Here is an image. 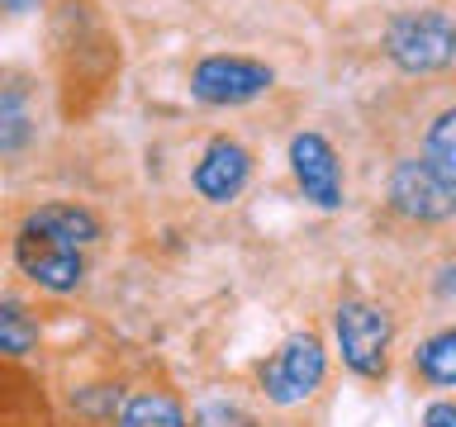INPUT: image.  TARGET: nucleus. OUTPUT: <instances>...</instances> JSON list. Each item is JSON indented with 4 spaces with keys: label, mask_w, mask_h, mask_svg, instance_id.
I'll return each instance as SVG.
<instances>
[{
    "label": "nucleus",
    "mask_w": 456,
    "mask_h": 427,
    "mask_svg": "<svg viewBox=\"0 0 456 427\" xmlns=\"http://www.w3.org/2000/svg\"><path fill=\"white\" fill-rule=\"evenodd\" d=\"M38 0H0V10H10V14H24V10H34Z\"/></svg>",
    "instance_id": "nucleus-18"
},
{
    "label": "nucleus",
    "mask_w": 456,
    "mask_h": 427,
    "mask_svg": "<svg viewBox=\"0 0 456 427\" xmlns=\"http://www.w3.org/2000/svg\"><path fill=\"white\" fill-rule=\"evenodd\" d=\"M423 162L437 171L447 185H456V109L437 114L428 124V138H423Z\"/></svg>",
    "instance_id": "nucleus-12"
},
{
    "label": "nucleus",
    "mask_w": 456,
    "mask_h": 427,
    "mask_svg": "<svg viewBox=\"0 0 456 427\" xmlns=\"http://www.w3.org/2000/svg\"><path fill=\"white\" fill-rule=\"evenodd\" d=\"M14 262H20V270L28 280L43 285V290H53V294L77 290L81 276H86L81 247H71V242L43 233V228H28V223L14 233Z\"/></svg>",
    "instance_id": "nucleus-5"
},
{
    "label": "nucleus",
    "mask_w": 456,
    "mask_h": 427,
    "mask_svg": "<svg viewBox=\"0 0 456 427\" xmlns=\"http://www.w3.org/2000/svg\"><path fill=\"white\" fill-rule=\"evenodd\" d=\"M413 370L437 384V390H456V327H447V333L428 337L419 351H413Z\"/></svg>",
    "instance_id": "nucleus-11"
},
{
    "label": "nucleus",
    "mask_w": 456,
    "mask_h": 427,
    "mask_svg": "<svg viewBox=\"0 0 456 427\" xmlns=\"http://www.w3.org/2000/svg\"><path fill=\"white\" fill-rule=\"evenodd\" d=\"M390 205L413 223H442L456 214V185H447L423 157H404L390 171Z\"/></svg>",
    "instance_id": "nucleus-6"
},
{
    "label": "nucleus",
    "mask_w": 456,
    "mask_h": 427,
    "mask_svg": "<svg viewBox=\"0 0 456 427\" xmlns=\"http://www.w3.org/2000/svg\"><path fill=\"white\" fill-rule=\"evenodd\" d=\"M323 370H328L323 342L314 333H295L276 356H271V361L256 366V375H262V390H266L271 404L290 408V404H305V399L319 390Z\"/></svg>",
    "instance_id": "nucleus-3"
},
{
    "label": "nucleus",
    "mask_w": 456,
    "mask_h": 427,
    "mask_svg": "<svg viewBox=\"0 0 456 427\" xmlns=\"http://www.w3.org/2000/svg\"><path fill=\"white\" fill-rule=\"evenodd\" d=\"M114 427H185V413L167 390H138L119 408V423Z\"/></svg>",
    "instance_id": "nucleus-10"
},
{
    "label": "nucleus",
    "mask_w": 456,
    "mask_h": 427,
    "mask_svg": "<svg viewBox=\"0 0 456 427\" xmlns=\"http://www.w3.org/2000/svg\"><path fill=\"white\" fill-rule=\"evenodd\" d=\"M34 138V119H28L24 100L14 91H0V152H20Z\"/></svg>",
    "instance_id": "nucleus-14"
},
{
    "label": "nucleus",
    "mask_w": 456,
    "mask_h": 427,
    "mask_svg": "<svg viewBox=\"0 0 456 427\" xmlns=\"http://www.w3.org/2000/svg\"><path fill=\"white\" fill-rule=\"evenodd\" d=\"M28 228H43V233L62 238V242H71V247L100 238V219L81 205H43V209L28 214Z\"/></svg>",
    "instance_id": "nucleus-9"
},
{
    "label": "nucleus",
    "mask_w": 456,
    "mask_h": 427,
    "mask_svg": "<svg viewBox=\"0 0 456 427\" xmlns=\"http://www.w3.org/2000/svg\"><path fill=\"white\" fill-rule=\"evenodd\" d=\"M437 299H442V304H452V309H456V262L437 270Z\"/></svg>",
    "instance_id": "nucleus-17"
},
{
    "label": "nucleus",
    "mask_w": 456,
    "mask_h": 427,
    "mask_svg": "<svg viewBox=\"0 0 456 427\" xmlns=\"http://www.w3.org/2000/svg\"><path fill=\"white\" fill-rule=\"evenodd\" d=\"M200 427H248V418L224 404H209V408H200Z\"/></svg>",
    "instance_id": "nucleus-15"
},
{
    "label": "nucleus",
    "mask_w": 456,
    "mask_h": 427,
    "mask_svg": "<svg viewBox=\"0 0 456 427\" xmlns=\"http://www.w3.org/2000/svg\"><path fill=\"white\" fill-rule=\"evenodd\" d=\"M385 52L399 71L423 77L456 62V20L442 10H409L385 28Z\"/></svg>",
    "instance_id": "nucleus-1"
},
{
    "label": "nucleus",
    "mask_w": 456,
    "mask_h": 427,
    "mask_svg": "<svg viewBox=\"0 0 456 427\" xmlns=\"http://www.w3.org/2000/svg\"><path fill=\"white\" fill-rule=\"evenodd\" d=\"M38 342V323L20 299H0V356H28Z\"/></svg>",
    "instance_id": "nucleus-13"
},
{
    "label": "nucleus",
    "mask_w": 456,
    "mask_h": 427,
    "mask_svg": "<svg viewBox=\"0 0 456 427\" xmlns=\"http://www.w3.org/2000/svg\"><path fill=\"white\" fill-rule=\"evenodd\" d=\"M423 427H456V404H428V413H423Z\"/></svg>",
    "instance_id": "nucleus-16"
},
{
    "label": "nucleus",
    "mask_w": 456,
    "mask_h": 427,
    "mask_svg": "<svg viewBox=\"0 0 456 427\" xmlns=\"http://www.w3.org/2000/svg\"><path fill=\"white\" fill-rule=\"evenodd\" d=\"M248 176H252V152L233 138H214L205 148V157H200V166H195V190L205 195L209 205H228V199L248 185Z\"/></svg>",
    "instance_id": "nucleus-8"
},
{
    "label": "nucleus",
    "mask_w": 456,
    "mask_h": 427,
    "mask_svg": "<svg viewBox=\"0 0 456 427\" xmlns=\"http://www.w3.org/2000/svg\"><path fill=\"white\" fill-rule=\"evenodd\" d=\"M276 71L266 62H252V57H205L195 71H191V95L205 100V105H248V100L266 95Z\"/></svg>",
    "instance_id": "nucleus-4"
},
{
    "label": "nucleus",
    "mask_w": 456,
    "mask_h": 427,
    "mask_svg": "<svg viewBox=\"0 0 456 427\" xmlns=\"http://www.w3.org/2000/svg\"><path fill=\"white\" fill-rule=\"evenodd\" d=\"M290 171L299 181L309 205L319 209H338L342 205V166H338V152L323 133H295L290 138Z\"/></svg>",
    "instance_id": "nucleus-7"
},
{
    "label": "nucleus",
    "mask_w": 456,
    "mask_h": 427,
    "mask_svg": "<svg viewBox=\"0 0 456 427\" xmlns=\"http://www.w3.org/2000/svg\"><path fill=\"white\" fill-rule=\"evenodd\" d=\"M333 337L342 351V366L362 380H380L390 370V342H395V323L390 313L370 299H347L333 313Z\"/></svg>",
    "instance_id": "nucleus-2"
}]
</instances>
